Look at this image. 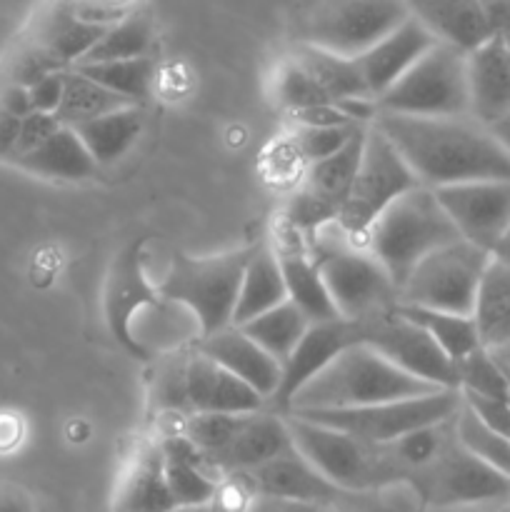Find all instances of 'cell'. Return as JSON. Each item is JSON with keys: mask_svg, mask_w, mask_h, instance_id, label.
<instances>
[{"mask_svg": "<svg viewBox=\"0 0 510 512\" xmlns=\"http://www.w3.org/2000/svg\"><path fill=\"white\" fill-rule=\"evenodd\" d=\"M375 128L395 145L430 190L478 180H510V155L485 125L460 118H403L378 113Z\"/></svg>", "mask_w": 510, "mask_h": 512, "instance_id": "cell-1", "label": "cell"}, {"mask_svg": "<svg viewBox=\"0 0 510 512\" xmlns=\"http://www.w3.org/2000/svg\"><path fill=\"white\" fill-rule=\"evenodd\" d=\"M433 393H440V388L408 375L375 353L370 345L355 343L345 348L328 368L320 370L310 383H305L293 395L283 415L370 408Z\"/></svg>", "mask_w": 510, "mask_h": 512, "instance_id": "cell-2", "label": "cell"}, {"mask_svg": "<svg viewBox=\"0 0 510 512\" xmlns=\"http://www.w3.org/2000/svg\"><path fill=\"white\" fill-rule=\"evenodd\" d=\"M305 250L328 288L338 318L358 323L398 305V288L383 265L338 223L310 235Z\"/></svg>", "mask_w": 510, "mask_h": 512, "instance_id": "cell-3", "label": "cell"}, {"mask_svg": "<svg viewBox=\"0 0 510 512\" xmlns=\"http://www.w3.org/2000/svg\"><path fill=\"white\" fill-rule=\"evenodd\" d=\"M463 240L455 230L453 220L440 205L435 190L418 185L403 198L395 200L373 223L365 235V248L373 253L390 275L393 285L400 288L415 268L443 245Z\"/></svg>", "mask_w": 510, "mask_h": 512, "instance_id": "cell-4", "label": "cell"}, {"mask_svg": "<svg viewBox=\"0 0 510 512\" xmlns=\"http://www.w3.org/2000/svg\"><path fill=\"white\" fill-rule=\"evenodd\" d=\"M293 448L345 493L373 490L380 485L400 483V473L388 453V445L368 443L343 430L313 423V420L285 415Z\"/></svg>", "mask_w": 510, "mask_h": 512, "instance_id": "cell-5", "label": "cell"}, {"mask_svg": "<svg viewBox=\"0 0 510 512\" xmlns=\"http://www.w3.org/2000/svg\"><path fill=\"white\" fill-rule=\"evenodd\" d=\"M250 250L253 248H240L205 258L175 255L163 283L158 285V293L195 315L200 338L230 328Z\"/></svg>", "mask_w": 510, "mask_h": 512, "instance_id": "cell-6", "label": "cell"}, {"mask_svg": "<svg viewBox=\"0 0 510 512\" xmlns=\"http://www.w3.org/2000/svg\"><path fill=\"white\" fill-rule=\"evenodd\" d=\"M378 113L403 118L470 115L465 53L438 43L378 98Z\"/></svg>", "mask_w": 510, "mask_h": 512, "instance_id": "cell-7", "label": "cell"}, {"mask_svg": "<svg viewBox=\"0 0 510 512\" xmlns=\"http://www.w3.org/2000/svg\"><path fill=\"white\" fill-rule=\"evenodd\" d=\"M493 255L468 240H455L430 253L410 273L398 293V303L408 308L438 310L473 318L480 283Z\"/></svg>", "mask_w": 510, "mask_h": 512, "instance_id": "cell-8", "label": "cell"}, {"mask_svg": "<svg viewBox=\"0 0 510 512\" xmlns=\"http://www.w3.org/2000/svg\"><path fill=\"white\" fill-rule=\"evenodd\" d=\"M420 180L405 163L395 145L380 133L375 125H368L360 153L358 173L348 200L338 215V225L355 240L365 243V235L375 220L390 208L398 198L418 188Z\"/></svg>", "mask_w": 510, "mask_h": 512, "instance_id": "cell-9", "label": "cell"}, {"mask_svg": "<svg viewBox=\"0 0 510 512\" xmlns=\"http://www.w3.org/2000/svg\"><path fill=\"white\" fill-rule=\"evenodd\" d=\"M460 408H463L460 390H440V393L423 395V398L393 400V403L370 405V408L320 410V413L293 415L328 425V428L343 430V433L368 440V443L388 445L415 433V430L455 418Z\"/></svg>", "mask_w": 510, "mask_h": 512, "instance_id": "cell-10", "label": "cell"}, {"mask_svg": "<svg viewBox=\"0 0 510 512\" xmlns=\"http://www.w3.org/2000/svg\"><path fill=\"white\" fill-rule=\"evenodd\" d=\"M425 508L443 505L510 503V478L490 468L458 440V433L435 455L433 463L408 480Z\"/></svg>", "mask_w": 510, "mask_h": 512, "instance_id": "cell-11", "label": "cell"}, {"mask_svg": "<svg viewBox=\"0 0 510 512\" xmlns=\"http://www.w3.org/2000/svg\"><path fill=\"white\" fill-rule=\"evenodd\" d=\"M410 18L405 0H323L310 15L305 43L358 58Z\"/></svg>", "mask_w": 510, "mask_h": 512, "instance_id": "cell-12", "label": "cell"}, {"mask_svg": "<svg viewBox=\"0 0 510 512\" xmlns=\"http://www.w3.org/2000/svg\"><path fill=\"white\" fill-rule=\"evenodd\" d=\"M358 340L400 370L440 390H458V368L413 318L395 308L358 320Z\"/></svg>", "mask_w": 510, "mask_h": 512, "instance_id": "cell-13", "label": "cell"}, {"mask_svg": "<svg viewBox=\"0 0 510 512\" xmlns=\"http://www.w3.org/2000/svg\"><path fill=\"white\" fill-rule=\"evenodd\" d=\"M463 240L488 250L510 230V180H478L435 190Z\"/></svg>", "mask_w": 510, "mask_h": 512, "instance_id": "cell-14", "label": "cell"}, {"mask_svg": "<svg viewBox=\"0 0 510 512\" xmlns=\"http://www.w3.org/2000/svg\"><path fill=\"white\" fill-rule=\"evenodd\" d=\"M233 485L243 498H268L288 500V503H310V505H333L345 490L335 488L325 480L298 450L290 445L285 453L275 455L268 463L248 470V473L233 475L225 480Z\"/></svg>", "mask_w": 510, "mask_h": 512, "instance_id": "cell-15", "label": "cell"}, {"mask_svg": "<svg viewBox=\"0 0 510 512\" xmlns=\"http://www.w3.org/2000/svg\"><path fill=\"white\" fill-rule=\"evenodd\" d=\"M360 343L358 325L353 320H328V323H313L308 333L303 335L290 358L283 363V378L275 398L270 400L268 408L283 415L293 395L303 388L305 383L315 378L320 370L328 368L345 348Z\"/></svg>", "mask_w": 510, "mask_h": 512, "instance_id": "cell-16", "label": "cell"}, {"mask_svg": "<svg viewBox=\"0 0 510 512\" xmlns=\"http://www.w3.org/2000/svg\"><path fill=\"white\" fill-rule=\"evenodd\" d=\"M290 433L285 425V415L265 408L258 413L245 415L243 425L233 435L228 445L213 458L203 460L208 473L218 478L220 483L230 480L233 475L248 473L258 465L268 463L275 455L285 453L290 448Z\"/></svg>", "mask_w": 510, "mask_h": 512, "instance_id": "cell-17", "label": "cell"}, {"mask_svg": "<svg viewBox=\"0 0 510 512\" xmlns=\"http://www.w3.org/2000/svg\"><path fill=\"white\" fill-rule=\"evenodd\" d=\"M185 398H188V415H240L268 408V403L250 385L195 348L188 350L185 360Z\"/></svg>", "mask_w": 510, "mask_h": 512, "instance_id": "cell-18", "label": "cell"}, {"mask_svg": "<svg viewBox=\"0 0 510 512\" xmlns=\"http://www.w3.org/2000/svg\"><path fill=\"white\" fill-rule=\"evenodd\" d=\"M193 348L213 363H218L220 368L228 370L230 375L243 380L245 385H250L268 405L278 393L283 365L270 358L255 340H250L235 325L218 330V333L203 335V338L195 340Z\"/></svg>", "mask_w": 510, "mask_h": 512, "instance_id": "cell-19", "label": "cell"}, {"mask_svg": "<svg viewBox=\"0 0 510 512\" xmlns=\"http://www.w3.org/2000/svg\"><path fill=\"white\" fill-rule=\"evenodd\" d=\"M470 118L493 125L510 113V45L500 35L465 53Z\"/></svg>", "mask_w": 510, "mask_h": 512, "instance_id": "cell-20", "label": "cell"}, {"mask_svg": "<svg viewBox=\"0 0 510 512\" xmlns=\"http://www.w3.org/2000/svg\"><path fill=\"white\" fill-rule=\"evenodd\" d=\"M433 45H438V40L418 23V20L410 15L405 23H400L393 33L385 35L383 40L373 45L370 50H365L363 55H358V68L360 75L365 80V88L373 95L375 100L390 88V85L398 83L425 53H428Z\"/></svg>", "mask_w": 510, "mask_h": 512, "instance_id": "cell-21", "label": "cell"}, {"mask_svg": "<svg viewBox=\"0 0 510 512\" xmlns=\"http://www.w3.org/2000/svg\"><path fill=\"white\" fill-rule=\"evenodd\" d=\"M178 510L168 478L160 440L143 443L125 465L113 495V512H173Z\"/></svg>", "mask_w": 510, "mask_h": 512, "instance_id": "cell-22", "label": "cell"}, {"mask_svg": "<svg viewBox=\"0 0 510 512\" xmlns=\"http://www.w3.org/2000/svg\"><path fill=\"white\" fill-rule=\"evenodd\" d=\"M410 15L438 43L470 53L493 35L483 0H405Z\"/></svg>", "mask_w": 510, "mask_h": 512, "instance_id": "cell-23", "label": "cell"}, {"mask_svg": "<svg viewBox=\"0 0 510 512\" xmlns=\"http://www.w3.org/2000/svg\"><path fill=\"white\" fill-rule=\"evenodd\" d=\"M105 35V28L83 23L73 15L68 0H50L30 25L25 38L58 60L65 70L78 65Z\"/></svg>", "mask_w": 510, "mask_h": 512, "instance_id": "cell-24", "label": "cell"}, {"mask_svg": "<svg viewBox=\"0 0 510 512\" xmlns=\"http://www.w3.org/2000/svg\"><path fill=\"white\" fill-rule=\"evenodd\" d=\"M10 168L23 170L43 180H58V183H80L98 173V165L90 158L88 148L78 138L73 128L63 125L55 135H50L40 148L23 158L13 160Z\"/></svg>", "mask_w": 510, "mask_h": 512, "instance_id": "cell-25", "label": "cell"}, {"mask_svg": "<svg viewBox=\"0 0 510 512\" xmlns=\"http://www.w3.org/2000/svg\"><path fill=\"white\" fill-rule=\"evenodd\" d=\"M158 440L160 448H163L165 478H168L170 493H173L178 508L215 503L223 483L208 473L198 450L180 433L163 435Z\"/></svg>", "mask_w": 510, "mask_h": 512, "instance_id": "cell-26", "label": "cell"}, {"mask_svg": "<svg viewBox=\"0 0 510 512\" xmlns=\"http://www.w3.org/2000/svg\"><path fill=\"white\" fill-rule=\"evenodd\" d=\"M275 253H278L280 270H283L288 300L310 320V325L338 320L328 288H325L318 268L305 250V240L293 235V240Z\"/></svg>", "mask_w": 510, "mask_h": 512, "instance_id": "cell-27", "label": "cell"}, {"mask_svg": "<svg viewBox=\"0 0 510 512\" xmlns=\"http://www.w3.org/2000/svg\"><path fill=\"white\" fill-rule=\"evenodd\" d=\"M285 300H288V293H285L278 253L270 245H258L250 250L248 265H245L243 280H240L233 325H245L248 320L278 308Z\"/></svg>", "mask_w": 510, "mask_h": 512, "instance_id": "cell-28", "label": "cell"}, {"mask_svg": "<svg viewBox=\"0 0 510 512\" xmlns=\"http://www.w3.org/2000/svg\"><path fill=\"white\" fill-rule=\"evenodd\" d=\"M145 128L143 105H130V108L115 110V113L95 118L90 123L75 125V133L88 148L90 158L98 168L115 165L120 158L130 153Z\"/></svg>", "mask_w": 510, "mask_h": 512, "instance_id": "cell-29", "label": "cell"}, {"mask_svg": "<svg viewBox=\"0 0 510 512\" xmlns=\"http://www.w3.org/2000/svg\"><path fill=\"white\" fill-rule=\"evenodd\" d=\"M300 65L310 73V78L325 90L333 103L345 98H373L365 88V80L360 75L358 60L345 58V55L330 53V50L318 48V45H310L305 40L295 43L288 50Z\"/></svg>", "mask_w": 510, "mask_h": 512, "instance_id": "cell-30", "label": "cell"}, {"mask_svg": "<svg viewBox=\"0 0 510 512\" xmlns=\"http://www.w3.org/2000/svg\"><path fill=\"white\" fill-rule=\"evenodd\" d=\"M473 318L485 350L510 345V268L495 258L480 283Z\"/></svg>", "mask_w": 510, "mask_h": 512, "instance_id": "cell-31", "label": "cell"}, {"mask_svg": "<svg viewBox=\"0 0 510 512\" xmlns=\"http://www.w3.org/2000/svg\"><path fill=\"white\" fill-rule=\"evenodd\" d=\"M128 98L123 95L113 93V90L103 88L95 80L85 78L83 73L70 68L65 73V90H63V100H60V108L55 113V118L60 120L68 128H75V125L90 123L95 118H103V115L115 113V110L130 108Z\"/></svg>", "mask_w": 510, "mask_h": 512, "instance_id": "cell-32", "label": "cell"}, {"mask_svg": "<svg viewBox=\"0 0 510 512\" xmlns=\"http://www.w3.org/2000/svg\"><path fill=\"white\" fill-rule=\"evenodd\" d=\"M235 328L243 330V333L248 335L250 340H255L270 358H275L283 365L285 360L290 358V353L295 350V345H298L300 340H303V335L308 333L310 320L305 318L290 300H285L278 308L248 320L245 325H235Z\"/></svg>", "mask_w": 510, "mask_h": 512, "instance_id": "cell-33", "label": "cell"}, {"mask_svg": "<svg viewBox=\"0 0 510 512\" xmlns=\"http://www.w3.org/2000/svg\"><path fill=\"white\" fill-rule=\"evenodd\" d=\"M73 70L95 80L103 88L123 95L135 105H143L158 83V60L153 55L133 60H110V63H85L75 65Z\"/></svg>", "mask_w": 510, "mask_h": 512, "instance_id": "cell-34", "label": "cell"}, {"mask_svg": "<svg viewBox=\"0 0 510 512\" xmlns=\"http://www.w3.org/2000/svg\"><path fill=\"white\" fill-rule=\"evenodd\" d=\"M155 38H158V30H155L153 18H150L148 13H140V10H135L133 15H128L125 20H120L118 25H113V28L105 30L103 38L93 45V50H90V53L85 55L78 65L110 63V60L148 58V55H153Z\"/></svg>", "mask_w": 510, "mask_h": 512, "instance_id": "cell-35", "label": "cell"}, {"mask_svg": "<svg viewBox=\"0 0 510 512\" xmlns=\"http://www.w3.org/2000/svg\"><path fill=\"white\" fill-rule=\"evenodd\" d=\"M400 310H403L408 318H413L455 365H458L460 360L468 358V355H473L475 350L483 348L475 318H465V315L453 313H438V310L408 308V305H400Z\"/></svg>", "mask_w": 510, "mask_h": 512, "instance_id": "cell-36", "label": "cell"}, {"mask_svg": "<svg viewBox=\"0 0 510 512\" xmlns=\"http://www.w3.org/2000/svg\"><path fill=\"white\" fill-rule=\"evenodd\" d=\"M273 100L290 115L305 113V110L320 108V105H330L333 100L325 95V90L310 78L308 70L298 63L290 53L275 63L273 70Z\"/></svg>", "mask_w": 510, "mask_h": 512, "instance_id": "cell-37", "label": "cell"}, {"mask_svg": "<svg viewBox=\"0 0 510 512\" xmlns=\"http://www.w3.org/2000/svg\"><path fill=\"white\" fill-rule=\"evenodd\" d=\"M335 512H423L425 503L418 490L408 483L380 485L373 490H358V493H343L333 503Z\"/></svg>", "mask_w": 510, "mask_h": 512, "instance_id": "cell-38", "label": "cell"}, {"mask_svg": "<svg viewBox=\"0 0 510 512\" xmlns=\"http://www.w3.org/2000/svg\"><path fill=\"white\" fill-rule=\"evenodd\" d=\"M455 433L470 453L510 478V440L485 428L465 405L455 415Z\"/></svg>", "mask_w": 510, "mask_h": 512, "instance_id": "cell-39", "label": "cell"}, {"mask_svg": "<svg viewBox=\"0 0 510 512\" xmlns=\"http://www.w3.org/2000/svg\"><path fill=\"white\" fill-rule=\"evenodd\" d=\"M458 390L460 393L480 395V398L510 400V378L503 373L493 355L485 348L475 350L458 365Z\"/></svg>", "mask_w": 510, "mask_h": 512, "instance_id": "cell-40", "label": "cell"}, {"mask_svg": "<svg viewBox=\"0 0 510 512\" xmlns=\"http://www.w3.org/2000/svg\"><path fill=\"white\" fill-rule=\"evenodd\" d=\"M60 70H65V68L58 63V60L50 58L43 48H38L35 43H30L28 38H23L18 45H15L13 53L5 58L3 75H0V80H5V83L23 85V88H30V85L38 83L40 78H45V75H50V73H60Z\"/></svg>", "mask_w": 510, "mask_h": 512, "instance_id": "cell-41", "label": "cell"}, {"mask_svg": "<svg viewBox=\"0 0 510 512\" xmlns=\"http://www.w3.org/2000/svg\"><path fill=\"white\" fill-rule=\"evenodd\" d=\"M368 128V125H335V128H310V125H295L293 145L295 153L305 160L308 165L318 163V160L330 158L338 153L340 148L355 138L358 130Z\"/></svg>", "mask_w": 510, "mask_h": 512, "instance_id": "cell-42", "label": "cell"}, {"mask_svg": "<svg viewBox=\"0 0 510 512\" xmlns=\"http://www.w3.org/2000/svg\"><path fill=\"white\" fill-rule=\"evenodd\" d=\"M185 360H188V350L185 353L173 355L165 360L158 370L153 388V400L158 405L160 413L175 415L178 420L188 418V398H185Z\"/></svg>", "mask_w": 510, "mask_h": 512, "instance_id": "cell-43", "label": "cell"}, {"mask_svg": "<svg viewBox=\"0 0 510 512\" xmlns=\"http://www.w3.org/2000/svg\"><path fill=\"white\" fill-rule=\"evenodd\" d=\"M60 128H63V123H60V120L50 113H35L33 110L30 115H25V118L20 120L18 140H15V145H13V153H10V158L5 160V165H10L13 160L23 158V155L33 153L35 148H40V145L50 138V135L58 133Z\"/></svg>", "mask_w": 510, "mask_h": 512, "instance_id": "cell-44", "label": "cell"}, {"mask_svg": "<svg viewBox=\"0 0 510 512\" xmlns=\"http://www.w3.org/2000/svg\"><path fill=\"white\" fill-rule=\"evenodd\" d=\"M463 395V405L493 433L503 435L510 440V400H493L480 398V395L460 393Z\"/></svg>", "mask_w": 510, "mask_h": 512, "instance_id": "cell-45", "label": "cell"}, {"mask_svg": "<svg viewBox=\"0 0 510 512\" xmlns=\"http://www.w3.org/2000/svg\"><path fill=\"white\" fill-rule=\"evenodd\" d=\"M65 73H68V70L50 73L45 75V78H40L35 85H30L28 95L35 113H50V115L58 113L60 100H63V90H65Z\"/></svg>", "mask_w": 510, "mask_h": 512, "instance_id": "cell-46", "label": "cell"}, {"mask_svg": "<svg viewBox=\"0 0 510 512\" xmlns=\"http://www.w3.org/2000/svg\"><path fill=\"white\" fill-rule=\"evenodd\" d=\"M0 108H3L5 113L15 115V118H20V120H23L25 115L33 113V105H30L28 88H23V85L5 83V80H0Z\"/></svg>", "mask_w": 510, "mask_h": 512, "instance_id": "cell-47", "label": "cell"}, {"mask_svg": "<svg viewBox=\"0 0 510 512\" xmlns=\"http://www.w3.org/2000/svg\"><path fill=\"white\" fill-rule=\"evenodd\" d=\"M240 512H333L330 505H310V503H288V500H268L250 498Z\"/></svg>", "mask_w": 510, "mask_h": 512, "instance_id": "cell-48", "label": "cell"}, {"mask_svg": "<svg viewBox=\"0 0 510 512\" xmlns=\"http://www.w3.org/2000/svg\"><path fill=\"white\" fill-rule=\"evenodd\" d=\"M490 28L510 45V0H483Z\"/></svg>", "mask_w": 510, "mask_h": 512, "instance_id": "cell-49", "label": "cell"}, {"mask_svg": "<svg viewBox=\"0 0 510 512\" xmlns=\"http://www.w3.org/2000/svg\"><path fill=\"white\" fill-rule=\"evenodd\" d=\"M0 512H35V503L25 490L0 485Z\"/></svg>", "mask_w": 510, "mask_h": 512, "instance_id": "cell-50", "label": "cell"}, {"mask_svg": "<svg viewBox=\"0 0 510 512\" xmlns=\"http://www.w3.org/2000/svg\"><path fill=\"white\" fill-rule=\"evenodd\" d=\"M18 130L20 118H15V115L5 113V110L0 108V163H5V160L10 158V153H13V145L15 140H18Z\"/></svg>", "mask_w": 510, "mask_h": 512, "instance_id": "cell-51", "label": "cell"}, {"mask_svg": "<svg viewBox=\"0 0 510 512\" xmlns=\"http://www.w3.org/2000/svg\"><path fill=\"white\" fill-rule=\"evenodd\" d=\"M510 503H480V505H443V508H425L423 512H505Z\"/></svg>", "mask_w": 510, "mask_h": 512, "instance_id": "cell-52", "label": "cell"}, {"mask_svg": "<svg viewBox=\"0 0 510 512\" xmlns=\"http://www.w3.org/2000/svg\"><path fill=\"white\" fill-rule=\"evenodd\" d=\"M488 130L493 133V138L498 140L500 148L510 155V113L505 115V118L495 120L493 125H488Z\"/></svg>", "mask_w": 510, "mask_h": 512, "instance_id": "cell-53", "label": "cell"}, {"mask_svg": "<svg viewBox=\"0 0 510 512\" xmlns=\"http://www.w3.org/2000/svg\"><path fill=\"white\" fill-rule=\"evenodd\" d=\"M493 258L498 260V263L508 265V268H510V230H508V233H505V238L500 240L498 245H495V250H493Z\"/></svg>", "mask_w": 510, "mask_h": 512, "instance_id": "cell-54", "label": "cell"}, {"mask_svg": "<svg viewBox=\"0 0 510 512\" xmlns=\"http://www.w3.org/2000/svg\"><path fill=\"white\" fill-rule=\"evenodd\" d=\"M488 353L493 355L495 363H498L500 368H503V373L510 378V345H503V348H493V350H488Z\"/></svg>", "mask_w": 510, "mask_h": 512, "instance_id": "cell-55", "label": "cell"}, {"mask_svg": "<svg viewBox=\"0 0 510 512\" xmlns=\"http://www.w3.org/2000/svg\"><path fill=\"white\" fill-rule=\"evenodd\" d=\"M173 512H225V508L218 503V498H215V503L193 505V508H178V510H173Z\"/></svg>", "mask_w": 510, "mask_h": 512, "instance_id": "cell-56", "label": "cell"}, {"mask_svg": "<svg viewBox=\"0 0 510 512\" xmlns=\"http://www.w3.org/2000/svg\"><path fill=\"white\" fill-rule=\"evenodd\" d=\"M100 3H108L113 8H123V10H138L135 8V0H100Z\"/></svg>", "mask_w": 510, "mask_h": 512, "instance_id": "cell-57", "label": "cell"}, {"mask_svg": "<svg viewBox=\"0 0 510 512\" xmlns=\"http://www.w3.org/2000/svg\"><path fill=\"white\" fill-rule=\"evenodd\" d=\"M505 512H510V508H508V510H505Z\"/></svg>", "mask_w": 510, "mask_h": 512, "instance_id": "cell-58", "label": "cell"}]
</instances>
